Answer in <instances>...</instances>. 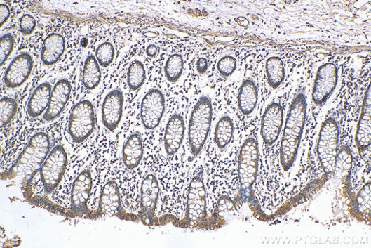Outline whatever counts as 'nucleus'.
<instances>
[{
    "label": "nucleus",
    "instance_id": "2f4dec72",
    "mask_svg": "<svg viewBox=\"0 0 371 248\" xmlns=\"http://www.w3.org/2000/svg\"><path fill=\"white\" fill-rule=\"evenodd\" d=\"M14 37L11 33L6 34L0 39V65L3 67L11 56L14 48Z\"/></svg>",
    "mask_w": 371,
    "mask_h": 248
},
{
    "label": "nucleus",
    "instance_id": "c9c22d12",
    "mask_svg": "<svg viewBox=\"0 0 371 248\" xmlns=\"http://www.w3.org/2000/svg\"><path fill=\"white\" fill-rule=\"evenodd\" d=\"M196 71L198 73L203 74L208 69V62L205 58H200L196 63Z\"/></svg>",
    "mask_w": 371,
    "mask_h": 248
},
{
    "label": "nucleus",
    "instance_id": "e433bc0d",
    "mask_svg": "<svg viewBox=\"0 0 371 248\" xmlns=\"http://www.w3.org/2000/svg\"><path fill=\"white\" fill-rule=\"evenodd\" d=\"M158 53V48L156 45H149L146 49V54L149 57H155Z\"/></svg>",
    "mask_w": 371,
    "mask_h": 248
},
{
    "label": "nucleus",
    "instance_id": "7c9ffc66",
    "mask_svg": "<svg viewBox=\"0 0 371 248\" xmlns=\"http://www.w3.org/2000/svg\"><path fill=\"white\" fill-rule=\"evenodd\" d=\"M357 207L362 215H370V183L363 185L357 197Z\"/></svg>",
    "mask_w": 371,
    "mask_h": 248
},
{
    "label": "nucleus",
    "instance_id": "6ab92c4d",
    "mask_svg": "<svg viewBox=\"0 0 371 248\" xmlns=\"http://www.w3.org/2000/svg\"><path fill=\"white\" fill-rule=\"evenodd\" d=\"M370 86H368L363 101L362 112L358 122L356 141L360 151H365L370 143L371 136V110Z\"/></svg>",
    "mask_w": 371,
    "mask_h": 248
},
{
    "label": "nucleus",
    "instance_id": "9b49d317",
    "mask_svg": "<svg viewBox=\"0 0 371 248\" xmlns=\"http://www.w3.org/2000/svg\"><path fill=\"white\" fill-rule=\"evenodd\" d=\"M93 185L92 174L87 169L80 173L74 181L71 197V213L73 216H81L86 213Z\"/></svg>",
    "mask_w": 371,
    "mask_h": 248
},
{
    "label": "nucleus",
    "instance_id": "5701e85b",
    "mask_svg": "<svg viewBox=\"0 0 371 248\" xmlns=\"http://www.w3.org/2000/svg\"><path fill=\"white\" fill-rule=\"evenodd\" d=\"M258 100V91L255 81L250 79L243 81L238 93V107L245 115H251Z\"/></svg>",
    "mask_w": 371,
    "mask_h": 248
},
{
    "label": "nucleus",
    "instance_id": "ddd939ff",
    "mask_svg": "<svg viewBox=\"0 0 371 248\" xmlns=\"http://www.w3.org/2000/svg\"><path fill=\"white\" fill-rule=\"evenodd\" d=\"M283 124V110L278 102L271 103L266 109L261 121L260 134L268 146L274 144L280 136Z\"/></svg>",
    "mask_w": 371,
    "mask_h": 248
},
{
    "label": "nucleus",
    "instance_id": "58836bf2",
    "mask_svg": "<svg viewBox=\"0 0 371 248\" xmlns=\"http://www.w3.org/2000/svg\"><path fill=\"white\" fill-rule=\"evenodd\" d=\"M144 34L149 38H156L159 34L155 32H147Z\"/></svg>",
    "mask_w": 371,
    "mask_h": 248
},
{
    "label": "nucleus",
    "instance_id": "a211bd4d",
    "mask_svg": "<svg viewBox=\"0 0 371 248\" xmlns=\"http://www.w3.org/2000/svg\"><path fill=\"white\" fill-rule=\"evenodd\" d=\"M100 209L104 215L123 218L125 214L116 182L108 181L104 185L100 199Z\"/></svg>",
    "mask_w": 371,
    "mask_h": 248
},
{
    "label": "nucleus",
    "instance_id": "f8f14e48",
    "mask_svg": "<svg viewBox=\"0 0 371 248\" xmlns=\"http://www.w3.org/2000/svg\"><path fill=\"white\" fill-rule=\"evenodd\" d=\"M160 194L157 178L154 174L147 175L141 187L140 218L144 224H151L154 220Z\"/></svg>",
    "mask_w": 371,
    "mask_h": 248
},
{
    "label": "nucleus",
    "instance_id": "a878e982",
    "mask_svg": "<svg viewBox=\"0 0 371 248\" xmlns=\"http://www.w3.org/2000/svg\"><path fill=\"white\" fill-rule=\"evenodd\" d=\"M266 71L270 87L273 89H278L285 77V69L283 60L278 56L270 57L267 60Z\"/></svg>",
    "mask_w": 371,
    "mask_h": 248
},
{
    "label": "nucleus",
    "instance_id": "9d476101",
    "mask_svg": "<svg viewBox=\"0 0 371 248\" xmlns=\"http://www.w3.org/2000/svg\"><path fill=\"white\" fill-rule=\"evenodd\" d=\"M166 109V100L163 93L152 89L144 96L141 103V119L147 130H154L159 125Z\"/></svg>",
    "mask_w": 371,
    "mask_h": 248
},
{
    "label": "nucleus",
    "instance_id": "6e6552de",
    "mask_svg": "<svg viewBox=\"0 0 371 248\" xmlns=\"http://www.w3.org/2000/svg\"><path fill=\"white\" fill-rule=\"evenodd\" d=\"M206 216V190L203 180L194 177L187 192L186 217L188 223L196 225Z\"/></svg>",
    "mask_w": 371,
    "mask_h": 248
},
{
    "label": "nucleus",
    "instance_id": "cd10ccee",
    "mask_svg": "<svg viewBox=\"0 0 371 248\" xmlns=\"http://www.w3.org/2000/svg\"><path fill=\"white\" fill-rule=\"evenodd\" d=\"M184 70V59L180 54H173L168 57L165 65V74L167 79L174 84L181 77Z\"/></svg>",
    "mask_w": 371,
    "mask_h": 248
},
{
    "label": "nucleus",
    "instance_id": "4c0bfd02",
    "mask_svg": "<svg viewBox=\"0 0 371 248\" xmlns=\"http://www.w3.org/2000/svg\"><path fill=\"white\" fill-rule=\"evenodd\" d=\"M249 24V22L248 20V19H246L245 18H243V17H240L238 18H237V23L239 24L240 26L241 27H248L245 24Z\"/></svg>",
    "mask_w": 371,
    "mask_h": 248
},
{
    "label": "nucleus",
    "instance_id": "423d86ee",
    "mask_svg": "<svg viewBox=\"0 0 371 248\" xmlns=\"http://www.w3.org/2000/svg\"><path fill=\"white\" fill-rule=\"evenodd\" d=\"M95 127V110L91 101L83 100L74 107L69 122V133L74 142L88 138Z\"/></svg>",
    "mask_w": 371,
    "mask_h": 248
},
{
    "label": "nucleus",
    "instance_id": "f3484780",
    "mask_svg": "<svg viewBox=\"0 0 371 248\" xmlns=\"http://www.w3.org/2000/svg\"><path fill=\"white\" fill-rule=\"evenodd\" d=\"M185 134V123L180 114L173 115L168 120L164 135V147L166 154L173 156L182 147Z\"/></svg>",
    "mask_w": 371,
    "mask_h": 248
},
{
    "label": "nucleus",
    "instance_id": "4be33fe9",
    "mask_svg": "<svg viewBox=\"0 0 371 248\" xmlns=\"http://www.w3.org/2000/svg\"><path fill=\"white\" fill-rule=\"evenodd\" d=\"M144 153L143 142L139 133L130 135L124 143L122 150L123 162L129 170L137 168Z\"/></svg>",
    "mask_w": 371,
    "mask_h": 248
},
{
    "label": "nucleus",
    "instance_id": "0eeeda50",
    "mask_svg": "<svg viewBox=\"0 0 371 248\" xmlns=\"http://www.w3.org/2000/svg\"><path fill=\"white\" fill-rule=\"evenodd\" d=\"M67 165V153L62 146L58 145L50 152L41 168L43 190L52 193L62 179Z\"/></svg>",
    "mask_w": 371,
    "mask_h": 248
},
{
    "label": "nucleus",
    "instance_id": "4468645a",
    "mask_svg": "<svg viewBox=\"0 0 371 248\" xmlns=\"http://www.w3.org/2000/svg\"><path fill=\"white\" fill-rule=\"evenodd\" d=\"M34 67V60L28 53L15 56L8 67L4 82L6 87L11 89H18L29 77Z\"/></svg>",
    "mask_w": 371,
    "mask_h": 248
},
{
    "label": "nucleus",
    "instance_id": "f03ea898",
    "mask_svg": "<svg viewBox=\"0 0 371 248\" xmlns=\"http://www.w3.org/2000/svg\"><path fill=\"white\" fill-rule=\"evenodd\" d=\"M50 140L49 136L39 132L30 139L28 145L18 157L13 168L10 171L11 177H23L28 181L39 171L50 154Z\"/></svg>",
    "mask_w": 371,
    "mask_h": 248
},
{
    "label": "nucleus",
    "instance_id": "2eb2a0df",
    "mask_svg": "<svg viewBox=\"0 0 371 248\" xmlns=\"http://www.w3.org/2000/svg\"><path fill=\"white\" fill-rule=\"evenodd\" d=\"M123 110V95L121 90L114 89L109 92L102 105V121L104 127L109 131L117 129L121 121Z\"/></svg>",
    "mask_w": 371,
    "mask_h": 248
},
{
    "label": "nucleus",
    "instance_id": "b1692460",
    "mask_svg": "<svg viewBox=\"0 0 371 248\" xmlns=\"http://www.w3.org/2000/svg\"><path fill=\"white\" fill-rule=\"evenodd\" d=\"M102 74L100 65L95 56L90 55L84 62L82 81L86 89L93 91L97 89L101 81Z\"/></svg>",
    "mask_w": 371,
    "mask_h": 248
},
{
    "label": "nucleus",
    "instance_id": "39448f33",
    "mask_svg": "<svg viewBox=\"0 0 371 248\" xmlns=\"http://www.w3.org/2000/svg\"><path fill=\"white\" fill-rule=\"evenodd\" d=\"M339 130L337 121L330 117L322 124L317 144L321 167L326 176H335L338 155Z\"/></svg>",
    "mask_w": 371,
    "mask_h": 248
},
{
    "label": "nucleus",
    "instance_id": "f257e3e1",
    "mask_svg": "<svg viewBox=\"0 0 371 248\" xmlns=\"http://www.w3.org/2000/svg\"><path fill=\"white\" fill-rule=\"evenodd\" d=\"M307 107L306 96L299 92L292 103L281 138L280 163L285 173L293 167L296 161L306 121Z\"/></svg>",
    "mask_w": 371,
    "mask_h": 248
},
{
    "label": "nucleus",
    "instance_id": "c756f323",
    "mask_svg": "<svg viewBox=\"0 0 371 248\" xmlns=\"http://www.w3.org/2000/svg\"><path fill=\"white\" fill-rule=\"evenodd\" d=\"M115 57V48L110 43H104L98 46L96 51V58L99 65L107 67L112 64Z\"/></svg>",
    "mask_w": 371,
    "mask_h": 248
},
{
    "label": "nucleus",
    "instance_id": "393cba45",
    "mask_svg": "<svg viewBox=\"0 0 371 248\" xmlns=\"http://www.w3.org/2000/svg\"><path fill=\"white\" fill-rule=\"evenodd\" d=\"M234 137V123L229 116L218 120L215 130V141L218 149H226Z\"/></svg>",
    "mask_w": 371,
    "mask_h": 248
},
{
    "label": "nucleus",
    "instance_id": "aec40b11",
    "mask_svg": "<svg viewBox=\"0 0 371 248\" xmlns=\"http://www.w3.org/2000/svg\"><path fill=\"white\" fill-rule=\"evenodd\" d=\"M65 48V38L57 33L50 34L43 40L41 59L43 64L50 67L57 63L64 53Z\"/></svg>",
    "mask_w": 371,
    "mask_h": 248
},
{
    "label": "nucleus",
    "instance_id": "72a5a7b5",
    "mask_svg": "<svg viewBox=\"0 0 371 248\" xmlns=\"http://www.w3.org/2000/svg\"><path fill=\"white\" fill-rule=\"evenodd\" d=\"M36 22L35 18L30 14H26L19 20V27L20 32L25 35L32 34L36 29Z\"/></svg>",
    "mask_w": 371,
    "mask_h": 248
},
{
    "label": "nucleus",
    "instance_id": "bb28decb",
    "mask_svg": "<svg viewBox=\"0 0 371 248\" xmlns=\"http://www.w3.org/2000/svg\"><path fill=\"white\" fill-rule=\"evenodd\" d=\"M146 72L144 65L140 60H135L130 64L127 73V82L129 89L137 91L144 84Z\"/></svg>",
    "mask_w": 371,
    "mask_h": 248
},
{
    "label": "nucleus",
    "instance_id": "1a4fd4ad",
    "mask_svg": "<svg viewBox=\"0 0 371 248\" xmlns=\"http://www.w3.org/2000/svg\"><path fill=\"white\" fill-rule=\"evenodd\" d=\"M338 77V70L334 64L326 63L319 67L312 93L316 106L321 107L329 100L337 88Z\"/></svg>",
    "mask_w": 371,
    "mask_h": 248
},
{
    "label": "nucleus",
    "instance_id": "20e7f679",
    "mask_svg": "<svg viewBox=\"0 0 371 248\" xmlns=\"http://www.w3.org/2000/svg\"><path fill=\"white\" fill-rule=\"evenodd\" d=\"M212 119V103L207 96H202L196 103L189 122V148L194 156H198L204 148L210 130Z\"/></svg>",
    "mask_w": 371,
    "mask_h": 248
},
{
    "label": "nucleus",
    "instance_id": "c85d7f7f",
    "mask_svg": "<svg viewBox=\"0 0 371 248\" xmlns=\"http://www.w3.org/2000/svg\"><path fill=\"white\" fill-rule=\"evenodd\" d=\"M18 110L17 102L11 98H3L0 101V127L11 122Z\"/></svg>",
    "mask_w": 371,
    "mask_h": 248
},
{
    "label": "nucleus",
    "instance_id": "473e14b6",
    "mask_svg": "<svg viewBox=\"0 0 371 248\" xmlns=\"http://www.w3.org/2000/svg\"><path fill=\"white\" fill-rule=\"evenodd\" d=\"M236 60L231 56H224L218 61L217 68L218 72L224 77L231 76L236 70Z\"/></svg>",
    "mask_w": 371,
    "mask_h": 248
},
{
    "label": "nucleus",
    "instance_id": "7ed1b4c3",
    "mask_svg": "<svg viewBox=\"0 0 371 248\" xmlns=\"http://www.w3.org/2000/svg\"><path fill=\"white\" fill-rule=\"evenodd\" d=\"M259 148L257 141L250 137L243 143L238 160L239 199L242 202L250 200L258 170Z\"/></svg>",
    "mask_w": 371,
    "mask_h": 248
},
{
    "label": "nucleus",
    "instance_id": "412c9836",
    "mask_svg": "<svg viewBox=\"0 0 371 248\" xmlns=\"http://www.w3.org/2000/svg\"><path fill=\"white\" fill-rule=\"evenodd\" d=\"M52 91L49 82H43L34 91L27 105V112L32 118H37L47 111Z\"/></svg>",
    "mask_w": 371,
    "mask_h": 248
},
{
    "label": "nucleus",
    "instance_id": "dca6fc26",
    "mask_svg": "<svg viewBox=\"0 0 371 248\" xmlns=\"http://www.w3.org/2000/svg\"><path fill=\"white\" fill-rule=\"evenodd\" d=\"M71 94V82L67 79H60L52 91L50 105L43 119L48 122L56 119L67 106Z\"/></svg>",
    "mask_w": 371,
    "mask_h": 248
},
{
    "label": "nucleus",
    "instance_id": "f704fd0d",
    "mask_svg": "<svg viewBox=\"0 0 371 248\" xmlns=\"http://www.w3.org/2000/svg\"><path fill=\"white\" fill-rule=\"evenodd\" d=\"M10 16L11 10L9 7L6 4L0 5V22H1V26L6 23Z\"/></svg>",
    "mask_w": 371,
    "mask_h": 248
}]
</instances>
